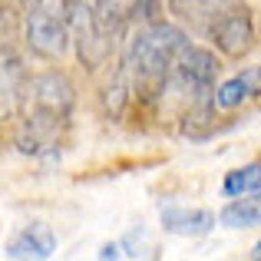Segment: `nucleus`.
Here are the masks:
<instances>
[{
    "label": "nucleus",
    "instance_id": "6e6552de",
    "mask_svg": "<svg viewBox=\"0 0 261 261\" xmlns=\"http://www.w3.org/2000/svg\"><path fill=\"white\" fill-rule=\"evenodd\" d=\"M159 225L169 235L202 238L215 228V212L208 208H185L178 202H159Z\"/></svg>",
    "mask_w": 261,
    "mask_h": 261
},
{
    "label": "nucleus",
    "instance_id": "ddd939ff",
    "mask_svg": "<svg viewBox=\"0 0 261 261\" xmlns=\"http://www.w3.org/2000/svg\"><path fill=\"white\" fill-rule=\"evenodd\" d=\"M218 222H222L225 228H255V225H261V189L231 198V202L218 212Z\"/></svg>",
    "mask_w": 261,
    "mask_h": 261
},
{
    "label": "nucleus",
    "instance_id": "9d476101",
    "mask_svg": "<svg viewBox=\"0 0 261 261\" xmlns=\"http://www.w3.org/2000/svg\"><path fill=\"white\" fill-rule=\"evenodd\" d=\"M27 86L23 60L13 53H0V122L13 119L20 113V96Z\"/></svg>",
    "mask_w": 261,
    "mask_h": 261
},
{
    "label": "nucleus",
    "instance_id": "423d86ee",
    "mask_svg": "<svg viewBox=\"0 0 261 261\" xmlns=\"http://www.w3.org/2000/svg\"><path fill=\"white\" fill-rule=\"evenodd\" d=\"M242 7L248 4L245 0H169V13L202 40L208 37L212 27L222 17H228L231 10H242Z\"/></svg>",
    "mask_w": 261,
    "mask_h": 261
},
{
    "label": "nucleus",
    "instance_id": "9b49d317",
    "mask_svg": "<svg viewBox=\"0 0 261 261\" xmlns=\"http://www.w3.org/2000/svg\"><path fill=\"white\" fill-rule=\"evenodd\" d=\"M212 96H215L218 109H238V106H245V102L258 99L261 96V66H245L238 76L225 80Z\"/></svg>",
    "mask_w": 261,
    "mask_h": 261
},
{
    "label": "nucleus",
    "instance_id": "7ed1b4c3",
    "mask_svg": "<svg viewBox=\"0 0 261 261\" xmlns=\"http://www.w3.org/2000/svg\"><path fill=\"white\" fill-rule=\"evenodd\" d=\"M222 73V63L212 50L189 43L182 53L172 60V70L166 80V93H185L189 99L215 93V80Z\"/></svg>",
    "mask_w": 261,
    "mask_h": 261
},
{
    "label": "nucleus",
    "instance_id": "f03ea898",
    "mask_svg": "<svg viewBox=\"0 0 261 261\" xmlns=\"http://www.w3.org/2000/svg\"><path fill=\"white\" fill-rule=\"evenodd\" d=\"M60 13H63L70 43L76 46L80 63L86 70H99L113 53V40H109L96 7L86 4V0H60Z\"/></svg>",
    "mask_w": 261,
    "mask_h": 261
},
{
    "label": "nucleus",
    "instance_id": "0eeeda50",
    "mask_svg": "<svg viewBox=\"0 0 261 261\" xmlns=\"http://www.w3.org/2000/svg\"><path fill=\"white\" fill-rule=\"evenodd\" d=\"M205 40H208L222 57H231V60L245 57V53L255 46V20H251V10L248 7L231 10L228 17H222L212 27V33Z\"/></svg>",
    "mask_w": 261,
    "mask_h": 261
},
{
    "label": "nucleus",
    "instance_id": "f257e3e1",
    "mask_svg": "<svg viewBox=\"0 0 261 261\" xmlns=\"http://www.w3.org/2000/svg\"><path fill=\"white\" fill-rule=\"evenodd\" d=\"M189 46V33L175 23H149L136 37H129L122 63L133 76V93H139L146 102H155L166 93V80L172 70V60Z\"/></svg>",
    "mask_w": 261,
    "mask_h": 261
},
{
    "label": "nucleus",
    "instance_id": "f3484780",
    "mask_svg": "<svg viewBox=\"0 0 261 261\" xmlns=\"http://www.w3.org/2000/svg\"><path fill=\"white\" fill-rule=\"evenodd\" d=\"M119 248H122V258H146V255H152V245H149V238H146V231H133L129 238H122L119 242Z\"/></svg>",
    "mask_w": 261,
    "mask_h": 261
},
{
    "label": "nucleus",
    "instance_id": "4468645a",
    "mask_svg": "<svg viewBox=\"0 0 261 261\" xmlns=\"http://www.w3.org/2000/svg\"><path fill=\"white\" fill-rule=\"evenodd\" d=\"M102 99H106L109 116H113V119H119L122 109L129 106V99H133V76H129V66L126 63H119V66H116V73L109 76Z\"/></svg>",
    "mask_w": 261,
    "mask_h": 261
},
{
    "label": "nucleus",
    "instance_id": "f8f14e48",
    "mask_svg": "<svg viewBox=\"0 0 261 261\" xmlns=\"http://www.w3.org/2000/svg\"><path fill=\"white\" fill-rule=\"evenodd\" d=\"M215 96H198V99H192V106L182 113V136H189V139L195 142H205L212 139L215 133H222V126L215 122Z\"/></svg>",
    "mask_w": 261,
    "mask_h": 261
},
{
    "label": "nucleus",
    "instance_id": "39448f33",
    "mask_svg": "<svg viewBox=\"0 0 261 261\" xmlns=\"http://www.w3.org/2000/svg\"><path fill=\"white\" fill-rule=\"evenodd\" d=\"M76 93L73 83L57 70H46L40 76H27L23 96H20V113H43V116H60V119H70Z\"/></svg>",
    "mask_w": 261,
    "mask_h": 261
},
{
    "label": "nucleus",
    "instance_id": "6ab92c4d",
    "mask_svg": "<svg viewBox=\"0 0 261 261\" xmlns=\"http://www.w3.org/2000/svg\"><path fill=\"white\" fill-rule=\"evenodd\" d=\"M251 261H261V242L255 245V248H251Z\"/></svg>",
    "mask_w": 261,
    "mask_h": 261
},
{
    "label": "nucleus",
    "instance_id": "1a4fd4ad",
    "mask_svg": "<svg viewBox=\"0 0 261 261\" xmlns=\"http://www.w3.org/2000/svg\"><path fill=\"white\" fill-rule=\"evenodd\" d=\"M53 251H57V235H53V228H50V225H43V222H30V225H23L20 231H13V235H10L4 255L7 258L43 261V258H53Z\"/></svg>",
    "mask_w": 261,
    "mask_h": 261
},
{
    "label": "nucleus",
    "instance_id": "2eb2a0df",
    "mask_svg": "<svg viewBox=\"0 0 261 261\" xmlns=\"http://www.w3.org/2000/svg\"><path fill=\"white\" fill-rule=\"evenodd\" d=\"M261 189V162H248L242 169H231L222 182V195L225 198H238V195H248V192Z\"/></svg>",
    "mask_w": 261,
    "mask_h": 261
},
{
    "label": "nucleus",
    "instance_id": "a211bd4d",
    "mask_svg": "<svg viewBox=\"0 0 261 261\" xmlns=\"http://www.w3.org/2000/svg\"><path fill=\"white\" fill-rule=\"evenodd\" d=\"M99 258H122V248H119V242H109V245H102V248H99Z\"/></svg>",
    "mask_w": 261,
    "mask_h": 261
},
{
    "label": "nucleus",
    "instance_id": "20e7f679",
    "mask_svg": "<svg viewBox=\"0 0 261 261\" xmlns=\"http://www.w3.org/2000/svg\"><path fill=\"white\" fill-rule=\"evenodd\" d=\"M23 43L33 57L40 60H60L70 46V33H66L63 13L60 4L53 7V0L27 10V23H23Z\"/></svg>",
    "mask_w": 261,
    "mask_h": 261
},
{
    "label": "nucleus",
    "instance_id": "dca6fc26",
    "mask_svg": "<svg viewBox=\"0 0 261 261\" xmlns=\"http://www.w3.org/2000/svg\"><path fill=\"white\" fill-rule=\"evenodd\" d=\"M129 23H159L162 20V0H129V10H126Z\"/></svg>",
    "mask_w": 261,
    "mask_h": 261
}]
</instances>
